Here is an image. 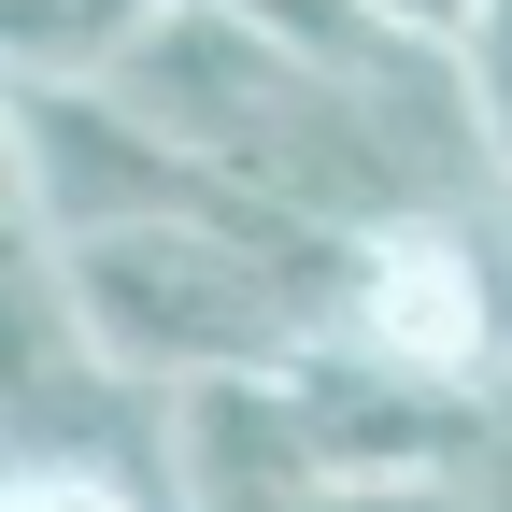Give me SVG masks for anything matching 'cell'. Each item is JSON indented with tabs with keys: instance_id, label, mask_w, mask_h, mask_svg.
Returning a JSON list of instances; mask_svg holds the SVG:
<instances>
[{
	"instance_id": "cell-1",
	"label": "cell",
	"mask_w": 512,
	"mask_h": 512,
	"mask_svg": "<svg viewBox=\"0 0 512 512\" xmlns=\"http://www.w3.org/2000/svg\"><path fill=\"white\" fill-rule=\"evenodd\" d=\"M0 128H15V228L57 242V256L128 242V228L228 214V185L185 157L128 86H15V100H0Z\"/></svg>"
},
{
	"instance_id": "cell-2",
	"label": "cell",
	"mask_w": 512,
	"mask_h": 512,
	"mask_svg": "<svg viewBox=\"0 0 512 512\" xmlns=\"http://www.w3.org/2000/svg\"><path fill=\"white\" fill-rule=\"evenodd\" d=\"M328 470V427H313L299 370H242V384H185L171 399V498L185 512H313Z\"/></svg>"
},
{
	"instance_id": "cell-3",
	"label": "cell",
	"mask_w": 512,
	"mask_h": 512,
	"mask_svg": "<svg viewBox=\"0 0 512 512\" xmlns=\"http://www.w3.org/2000/svg\"><path fill=\"white\" fill-rule=\"evenodd\" d=\"M157 15L171 0H0V43H15V86H128Z\"/></svg>"
},
{
	"instance_id": "cell-4",
	"label": "cell",
	"mask_w": 512,
	"mask_h": 512,
	"mask_svg": "<svg viewBox=\"0 0 512 512\" xmlns=\"http://www.w3.org/2000/svg\"><path fill=\"white\" fill-rule=\"evenodd\" d=\"M470 100H484V157H498V200H512V0H484V29H470Z\"/></svg>"
},
{
	"instance_id": "cell-5",
	"label": "cell",
	"mask_w": 512,
	"mask_h": 512,
	"mask_svg": "<svg viewBox=\"0 0 512 512\" xmlns=\"http://www.w3.org/2000/svg\"><path fill=\"white\" fill-rule=\"evenodd\" d=\"M456 498H470V512H512V370H484V427H470Z\"/></svg>"
},
{
	"instance_id": "cell-6",
	"label": "cell",
	"mask_w": 512,
	"mask_h": 512,
	"mask_svg": "<svg viewBox=\"0 0 512 512\" xmlns=\"http://www.w3.org/2000/svg\"><path fill=\"white\" fill-rule=\"evenodd\" d=\"M0 512H157L143 484H100V470H15Z\"/></svg>"
},
{
	"instance_id": "cell-7",
	"label": "cell",
	"mask_w": 512,
	"mask_h": 512,
	"mask_svg": "<svg viewBox=\"0 0 512 512\" xmlns=\"http://www.w3.org/2000/svg\"><path fill=\"white\" fill-rule=\"evenodd\" d=\"M384 29H413V43H456L470 57V29H484V0H370Z\"/></svg>"
},
{
	"instance_id": "cell-8",
	"label": "cell",
	"mask_w": 512,
	"mask_h": 512,
	"mask_svg": "<svg viewBox=\"0 0 512 512\" xmlns=\"http://www.w3.org/2000/svg\"><path fill=\"white\" fill-rule=\"evenodd\" d=\"M313 512H470L456 484H328Z\"/></svg>"
}]
</instances>
